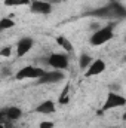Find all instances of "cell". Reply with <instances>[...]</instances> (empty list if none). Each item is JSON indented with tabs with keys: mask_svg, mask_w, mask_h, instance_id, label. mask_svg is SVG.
Returning <instances> with one entry per match:
<instances>
[{
	"mask_svg": "<svg viewBox=\"0 0 126 128\" xmlns=\"http://www.w3.org/2000/svg\"><path fill=\"white\" fill-rule=\"evenodd\" d=\"M125 9L122 4L119 3H110L104 8L95 9L92 12H89L91 16H98V18H104V20H111V18H123L125 16Z\"/></svg>",
	"mask_w": 126,
	"mask_h": 128,
	"instance_id": "1",
	"label": "cell"
},
{
	"mask_svg": "<svg viewBox=\"0 0 126 128\" xmlns=\"http://www.w3.org/2000/svg\"><path fill=\"white\" fill-rule=\"evenodd\" d=\"M113 36H114V33H113V27H111V26L102 27V28L96 30V32L92 34V37H91V45H94V46H101V45L107 43L108 40H111Z\"/></svg>",
	"mask_w": 126,
	"mask_h": 128,
	"instance_id": "2",
	"label": "cell"
},
{
	"mask_svg": "<svg viewBox=\"0 0 126 128\" xmlns=\"http://www.w3.org/2000/svg\"><path fill=\"white\" fill-rule=\"evenodd\" d=\"M125 104H126V100H125V97L123 96L116 94V92H108L104 106L101 107V110H99L98 113H104V112L111 110V109H116V107H123Z\"/></svg>",
	"mask_w": 126,
	"mask_h": 128,
	"instance_id": "3",
	"label": "cell"
},
{
	"mask_svg": "<svg viewBox=\"0 0 126 128\" xmlns=\"http://www.w3.org/2000/svg\"><path fill=\"white\" fill-rule=\"evenodd\" d=\"M43 73H45V70H43V68L27 66V67L21 68V70L16 73L15 79H16V80H24V79H39Z\"/></svg>",
	"mask_w": 126,
	"mask_h": 128,
	"instance_id": "4",
	"label": "cell"
},
{
	"mask_svg": "<svg viewBox=\"0 0 126 128\" xmlns=\"http://www.w3.org/2000/svg\"><path fill=\"white\" fill-rule=\"evenodd\" d=\"M64 78V73L61 70H52V72H45L39 79H37V84H57V82H61Z\"/></svg>",
	"mask_w": 126,
	"mask_h": 128,
	"instance_id": "5",
	"label": "cell"
},
{
	"mask_svg": "<svg viewBox=\"0 0 126 128\" xmlns=\"http://www.w3.org/2000/svg\"><path fill=\"white\" fill-rule=\"evenodd\" d=\"M48 64L51 67H54L55 70H65L68 67V58L63 55V54H52L49 58H48Z\"/></svg>",
	"mask_w": 126,
	"mask_h": 128,
	"instance_id": "6",
	"label": "cell"
},
{
	"mask_svg": "<svg viewBox=\"0 0 126 128\" xmlns=\"http://www.w3.org/2000/svg\"><path fill=\"white\" fill-rule=\"evenodd\" d=\"M31 12L34 14H40V15H49L52 12V4L49 2H43V0H34L31 2Z\"/></svg>",
	"mask_w": 126,
	"mask_h": 128,
	"instance_id": "7",
	"label": "cell"
},
{
	"mask_svg": "<svg viewBox=\"0 0 126 128\" xmlns=\"http://www.w3.org/2000/svg\"><path fill=\"white\" fill-rule=\"evenodd\" d=\"M105 70V63L102 60H94L92 63L89 64V67L86 68V73L85 76L86 78H91V76H96L99 73H102Z\"/></svg>",
	"mask_w": 126,
	"mask_h": 128,
	"instance_id": "8",
	"label": "cell"
},
{
	"mask_svg": "<svg viewBox=\"0 0 126 128\" xmlns=\"http://www.w3.org/2000/svg\"><path fill=\"white\" fill-rule=\"evenodd\" d=\"M33 45H34V42H33L31 37H24V39H21V40L18 42V45H16V55H18V57H24V55L33 48Z\"/></svg>",
	"mask_w": 126,
	"mask_h": 128,
	"instance_id": "9",
	"label": "cell"
},
{
	"mask_svg": "<svg viewBox=\"0 0 126 128\" xmlns=\"http://www.w3.org/2000/svg\"><path fill=\"white\" fill-rule=\"evenodd\" d=\"M36 112H37V113H43V115H51V113L55 112V104H54L52 100H46V101H43L40 106H37Z\"/></svg>",
	"mask_w": 126,
	"mask_h": 128,
	"instance_id": "10",
	"label": "cell"
},
{
	"mask_svg": "<svg viewBox=\"0 0 126 128\" xmlns=\"http://www.w3.org/2000/svg\"><path fill=\"white\" fill-rule=\"evenodd\" d=\"M4 113H6L7 119L12 121V122L16 121V119H19L22 116V112H21L19 107H7V109H4Z\"/></svg>",
	"mask_w": 126,
	"mask_h": 128,
	"instance_id": "11",
	"label": "cell"
},
{
	"mask_svg": "<svg viewBox=\"0 0 126 128\" xmlns=\"http://www.w3.org/2000/svg\"><path fill=\"white\" fill-rule=\"evenodd\" d=\"M57 43L63 48L65 52H73L74 51V48H73V45H71V42L67 39V37H63V36H58L57 37Z\"/></svg>",
	"mask_w": 126,
	"mask_h": 128,
	"instance_id": "12",
	"label": "cell"
},
{
	"mask_svg": "<svg viewBox=\"0 0 126 128\" xmlns=\"http://www.w3.org/2000/svg\"><path fill=\"white\" fill-rule=\"evenodd\" d=\"M31 0H4V4L6 6H10V8H16V6H25V4H30Z\"/></svg>",
	"mask_w": 126,
	"mask_h": 128,
	"instance_id": "13",
	"label": "cell"
},
{
	"mask_svg": "<svg viewBox=\"0 0 126 128\" xmlns=\"http://www.w3.org/2000/svg\"><path fill=\"white\" fill-rule=\"evenodd\" d=\"M92 61H94V60H92L91 55H88V54H82V55H80V61H79V64H80L82 68H88L89 64L92 63Z\"/></svg>",
	"mask_w": 126,
	"mask_h": 128,
	"instance_id": "14",
	"label": "cell"
},
{
	"mask_svg": "<svg viewBox=\"0 0 126 128\" xmlns=\"http://www.w3.org/2000/svg\"><path fill=\"white\" fill-rule=\"evenodd\" d=\"M13 26H15V22H13L10 18H1V20H0V28H1V30L12 28Z\"/></svg>",
	"mask_w": 126,
	"mask_h": 128,
	"instance_id": "15",
	"label": "cell"
},
{
	"mask_svg": "<svg viewBox=\"0 0 126 128\" xmlns=\"http://www.w3.org/2000/svg\"><path fill=\"white\" fill-rule=\"evenodd\" d=\"M68 92H70V85H67L65 88H64V91L61 92V96L58 98V101H60V104H67L70 100H68Z\"/></svg>",
	"mask_w": 126,
	"mask_h": 128,
	"instance_id": "16",
	"label": "cell"
},
{
	"mask_svg": "<svg viewBox=\"0 0 126 128\" xmlns=\"http://www.w3.org/2000/svg\"><path fill=\"white\" fill-rule=\"evenodd\" d=\"M12 55V48L10 46H6L0 51V57H10Z\"/></svg>",
	"mask_w": 126,
	"mask_h": 128,
	"instance_id": "17",
	"label": "cell"
},
{
	"mask_svg": "<svg viewBox=\"0 0 126 128\" xmlns=\"http://www.w3.org/2000/svg\"><path fill=\"white\" fill-rule=\"evenodd\" d=\"M39 128H54V122H51V121H45V122H42Z\"/></svg>",
	"mask_w": 126,
	"mask_h": 128,
	"instance_id": "18",
	"label": "cell"
},
{
	"mask_svg": "<svg viewBox=\"0 0 126 128\" xmlns=\"http://www.w3.org/2000/svg\"><path fill=\"white\" fill-rule=\"evenodd\" d=\"M6 121H9V119H7V116H6L4 110H0V124H4Z\"/></svg>",
	"mask_w": 126,
	"mask_h": 128,
	"instance_id": "19",
	"label": "cell"
},
{
	"mask_svg": "<svg viewBox=\"0 0 126 128\" xmlns=\"http://www.w3.org/2000/svg\"><path fill=\"white\" fill-rule=\"evenodd\" d=\"M0 128H4V127H3V124H0Z\"/></svg>",
	"mask_w": 126,
	"mask_h": 128,
	"instance_id": "20",
	"label": "cell"
},
{
	"mask_svg": "<svg viewBox=\"0 0 126 128\" xmlns=\"http://www.w3.org/2000/svg\"><path fill=\"white\" fill-rule=\"evenodd\" d=\"M0 32H3V30H1V28H0Z\"/></svg>",
	"mask_w": 126,
	"mask_h": 128,
	"instance_id": "21",
	"label": "cell"
}]
</instances>
